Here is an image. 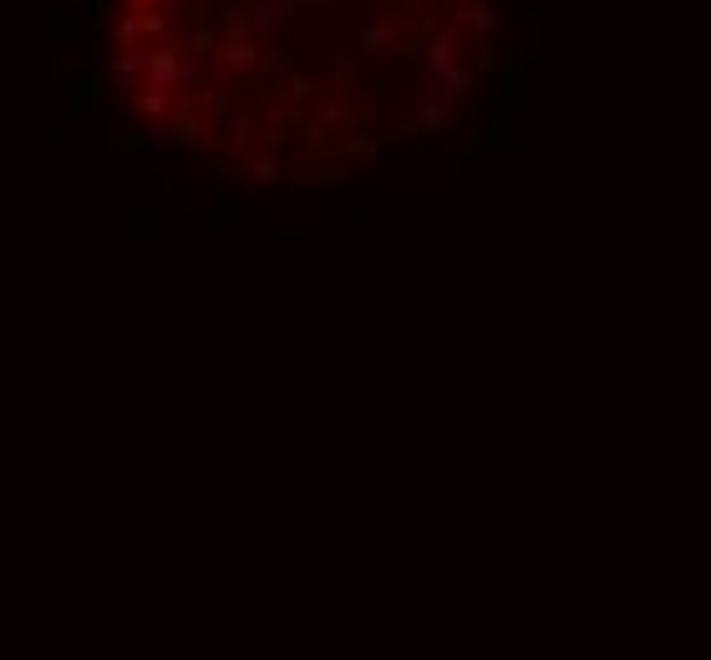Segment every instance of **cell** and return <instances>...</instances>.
I'll return each instance as SVG.
<instances>
[{
    "mask_svg": "<svg viewBox=\"0 0 711 660\" xmlns=\"http://www.w3.org/2000/svg\"><path fill=\"white\" fill-rule=\"evenodd\" d=\"M148 77L158 81V87H174V81H183V72L174 66L168 51H153V56H148Z\"/></svg>",
    "mask_w": 711,
    "mask_h": 660,
    "instance_id": "2",
    "label": "cell"
},
{
    "mask_svg": "<svg viewBox=\"0 0 711 660\" xmlns=\"http://www.w3.org/2000/svg\"><path fill=\"white\" fill-rule=\"evenodd\" d=\"M300 0H254V26H280V21L295 16Z\"/></svg>",
    "mask_w": 711,
    "mask_h": 660,
    "instance_id": "1",
    "label": "cell"
},
{
    "mask_svg": "<svg viewBox=\"0 0 711 660\" xmlns=\"http://www.w3.org/2000/svg\"><path fill=\"white\" fill-rule=\"evenodd\" d=\"M447 56H453V36H437L432 41V66H447Z\"/></svg>",
    "mask_w": 711,
    "mask_h": 660,
    "instance_id": "5",
    "label": "cell"
},
{
    "mask_svg": "<svg viewBox=\"0 0 711 660\" xmlns=\"http://www.w3.org/2000/svg\"><path fill=\"white\" fill-rule=\"evenodd\" d=\"M138 31H142V21H138V16H123V21H117V26H112V36H117V41H123L127 51H132V41H138Z\"/></svg>",
    "mask_w": 711,
    "mask_h": 660,
    "instance_id": "4",
    "label": "cell"
},
{
    "mask_svg": "<svg viewBox=\"0 0 711 660\" xmlns=\"http://www.w3.org/2000/svg\"><path fill=\"white\" fill-rule=\"evenodd\" d=\"M163 5H189V0H163Z\"/></svg>",
    "mask_w": 711,
    "mask_h": 660,
    "instance_id": "6",
    "label": "cell"
},
{
    "mask_svg": "<svg viewBox=\"0 0 711 660\" xmlns=\"http://www.w3.org/2000/svg\"><path fill=\"white\" fill-rule=\"evenodd\" d=\"M224 56H229L234 66H254V41L244 36V21H234V41L224 47Z\"/></svg>",
    "mask_w": 711,
    "mask_h": 660,
    "instance_id": "3",
    "label": "cell"
}]
</instances>
